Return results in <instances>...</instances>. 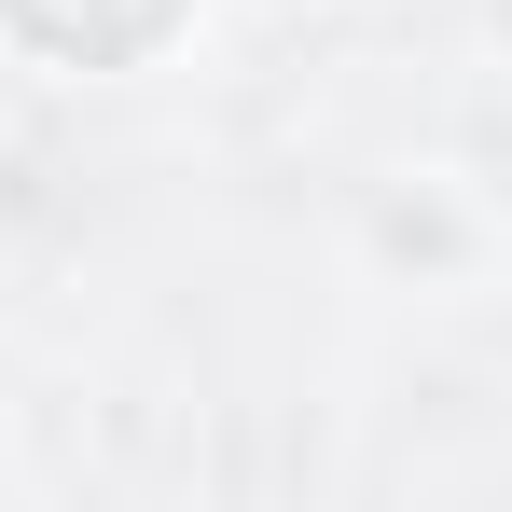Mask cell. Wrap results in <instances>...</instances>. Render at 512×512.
Segmentation results:
<instances>
[{
  "instance_id": "1",
  "label": "cell",
  "mask_w": 512,
  "mask_h": 512,
  "mask_svg": "<svg viewBox=\"0 0 512 512\" xmlns=\"http://www.w3.org/2000/svg\"><path fill=\"white\" fill-rule=\"evenodd\" d=\"M180 14H194V0H0V28H14L28 56H56V70H139Z\"/></svg>"
}]
</instances>
